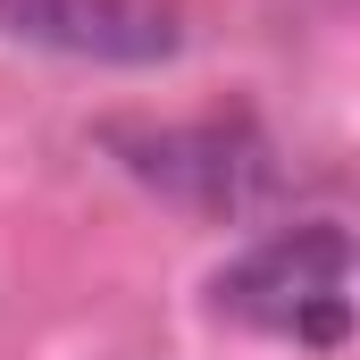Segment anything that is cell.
I'll return each instance as SVG.
<instances>
[{
    "label": "cell",
    "mask_w": 360,
    "mask_h": 360,
    "mask_svg": "<svg viewBox=\"0 0 360 360\" xmlns=\"http://www.w3.org/2000/svg\"><path fill=\"white\" fill-rule=\"evenodd\" d=\"M0 25L34 51L92 59V68H160L184 42L176 0H0Z\"/></svg>",
    "instance_id": "obj_3"
},
{
    "label": "cell",
    "mask_w": 360,
    "mask_h": 360,
    "mask_svg": "<svg viewBox=\"0 0 360 360\" xmlns=\"http://www.w3.org/2000/svg\"><path fill=\"white\" fill-rule=\"evenodd\" d=\"M218 310L276 335V344L344 352L352 344V235L335 218H310V226H285L269 243H252L218 276Z\"/></svg>",
    "instance_id": "obj_1"
},
{
    "label": "cell",
    "mask_w": 360,
    "mask_h": 360,
    "mask_svg": "<svg viewBox=\"0 0 360 360\" xmlns=\"http://www.w3.org/2000/svg\"><path fill=\"white\" fill-rule=\"evenodd\" d=\"M109 151H126V168L160 193H176L184 210L201 218H252L285 193L276 151L243 126V117H201V126H160V134H134V126H109Z\"/></svg>",
    "instance_id": "obj_2"
}]
</instances>
